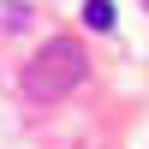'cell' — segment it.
<instances>
[{"mask_svg":"<svg viewBox=\"0 0 149 149\" xmlns=\"http://www.w3.org/2000/svg\"><path fill=\"white\" fill-rule=\"evenodd\" d=\"M84 42L78 36H48L42 48H36V60L24 66V95L30 102H60V95H72L84 84Z\"/></svg>","mask_w":149,"mask_h":149,"instance_id":"1","label":"cell"},{"mask_svg":"<svg viewBox=\"0 0 149 149\" xmlns=\"http://www.w3.org/2000/svg\"><path fill=\"white\" fill-rule=\"evenodd\" d=\"M84 24L90 30H113V0H84Z\"/></svg>","mask_w":149,"mask_h":149,"instance_id":"2","label":"cell"},{"mask_svg":"<svg viewBox=\"0 0 149 149\" xmlns=\"http://www.w3.org/2000/svg\"><path fill=\"white\" fill-rule=\"evenodd\" d=\"M24 24H30V6L6 0V6H0V30H24Z\"/></svg>","mask_w":149,"mask_h":149,"instance_id":"3","label":"cell"},{"mask_svg":"<svg viewBox=\"0 0 149 149\" xmlns=\"http://www.w3.org/2000/svg\"><path fill=\"white\" fill-rule=\"evenodd\" d=\"M143 6H149V0H143Z\"/></svg>","mask_w":149,"mask_h":149,"instance_id":"4","label":"cell"}]
</instances>
